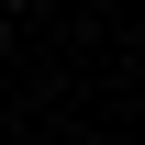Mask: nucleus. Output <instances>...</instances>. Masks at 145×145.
<instances>
[{"mask_svg":"<svg viewBox=\"0 0 145 145\" xmlns=\"http://www.w3.org/2000/svg\"><path fill=\"white\" fill-rule=\"evenodd\" d=\"M0 45H11V22H0Z\"/></svg>","mask_w":145,"mask_h":145,"instance_id":"obj_1","label":"nucleus"}]
</instances>
